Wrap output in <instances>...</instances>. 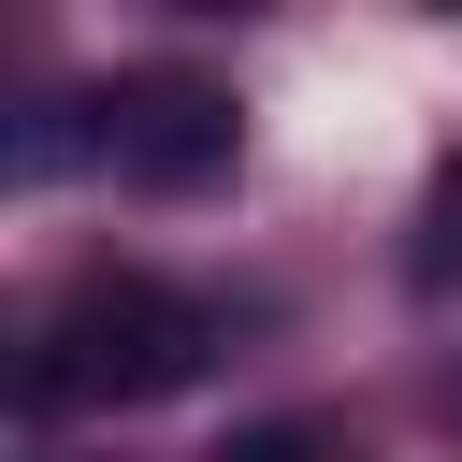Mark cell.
Returning a JSON list of instances; mask_svg holds the SVG:
<instances>
[{"label":"cell","mask_w":462,"mask_h":462,"mask_svg":"<svg viewBox=\"0 0 462 462\" xmlns=\"http://www.w3.org/2000/svg\"><path fill=\"white\" fill-rule=\"evenodd\" d=\"M217 361V303L159 289V274H72L43 318H29V361H14V404L29 419H72V404H159Z\"/></svg>","instance_id":"cell-1"},{"label":"cell","mask_w":462,"mask_h":462,"mask_svg":"<svg viewBox=\"0 0 462 462\" xmlns=\"http://www.w3.org/2000/svg\"><path fill=\"white\" fill-rule=\"evenodd\" d=\"M231 144H245V116H231V87H217V72H188V58L116 72V87L87 101V159H101V173H130V188H217V173H231Z\"/></svg>","instance_id":"cell-2"},{"label":"cell","mask_w":462,"mask_h":462,"mask_svg":"<svg viewBox=\"0 0 462 462\" xmlns=\"http://www.w3.org/2000/svg\"><path fill=\"white\" fill-rule=\"evenodd\" d=\"M217 462H318V419H245Z\"/></svg>","instance_id":"cell-3"},{"label":"cell","mask_w":462,"mask_h":462,"mask_svg":"<svg viewBox=\"0 0 462 462\" xmlns=\"http://www.w3.org/2000/svg\"><path fill=\"white\" fill-rule=\"evenodd\" d=\"M419 274H462V159L433 173V245H419Z\"/></svg>","instance_id":"cell-4"}]
</instances>
